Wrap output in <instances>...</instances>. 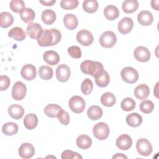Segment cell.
Returning <instances> with one entry per match:
<instances>
[{
	"mask_svg": "<svg viewBox=\"0 0 159 159\" xmlns=\"http://www.w3.org/2000/svg\"><path fill=\"white\" fill-rule=\"evenodd\" d=\"M57 118L60 123H61L64 125H66L69 124L70 117L68 113L63 109L58 113L57 116Z\"/></svg>",
	"mask_w": 159,
	"mask_h": 159,
	"instance_id": "44",
	"label": "cell"
},
{
	"mask_svg": "<svg viewBox=\"0 0 159 159\" xmlns=\"http://www.w3.org/2000/svg\"><path fill=\"white\" fill-rule=\"evenodd\" d=\"M27 88L20 81H17L12 89V97L16 101H20L24 99L26 94Z\"/></svg>",
	"mask_w": 159,
	"mask_h": 159,
	"instance_id": "8",
	"label": "cell"
},
{
	"mask_svg": "<svg viewBox=\"0 0 159 159\" xmlns=\"http://www.w3.org/2000/svg\"><path fill=\"white\" fill-rule=\"evenodd\" d=\"M136 106L135 101L131 98H124L120 103V107L124 111L129 112L135 109Z\"/></svg>",
	"mask_w": 159,
	"mask_h": 159,
	"instance_id": "38",
	"label": "cell"
},
{
	"mask_svg": "<svg viewBox=\"0 0 159 159\" xmlns=\"http://www.w3.org/2000/svg\"><path fill=\"white\" fill-rule=\"evenodd\" d=\"M63 23L67 29L70 30H74L77 27L78 21L76 16L74 14H66L63 17Z\"/></svg>",
	"mask_w": 159,
	"mask_h": 159,
	"instance_id": "21",
	"label": "cell"
},
{
	"mask_svg": "<svg viewBox=\"0 0 159 159\" xmlns=\"http://www.w3.org/2000/svg\"><path fill=\"white\" fill-rule=\"evenodd\" d=\"M61 39V32L57 29H45L37 39L38 44L41 47L53 46L57 44Z\"/></svg>",
	"mask_w": 159,
	"mask_h": 159,
	"instance_id": "1",
	"label": "cell"
},
{
	"mask_svg": "<svg viewBox=\"0 0 159 159\" xmlns=\"http://www.w3.org/2000/svg\"><path fill=\"white\" fill-rule=\"evenodd\" d=\"M42 26L38 23H30L26 29L29 37L32 39H38L43 32Z\"/></svg>",
	"mask_w": 159,
	"mask_h": 159,
	"instance_id": "13",
	"label": "cell"
},
{
	"mask_svg": "<svg viewBox=\"0 0 159 159\" xmlns=\"http://www.w3.org/2000/svg\"><path fill=\"white\" fill-rule=\"evenodd\" d=\"M20 75L25 80H32L36 77V68L32 64H26L22 66L20 71Z\"/></svg>",
	"mask_w": 159,
	"mask_h": 159,
	"instance_id": "15",
	"label": "cell"
},
{
	"mask_svg": "<svg viewBox=\"0 0 159 159\" xmlns=\"http://www.w3.org/2000/svg\"><path fill=\"white\" fill-rule=\"evenodd\" d=\"M62 110V108L56 104H48L44 108L45 114L51 118L57 117L58 113Z\"/></svg>",
	"mask_w": 159,
	"mask_h": 159,
	"instance_id": "26",
	"label": "cell"
},
{
	"mask_svg": "<svg viewBox=\"0 0 159 159\" xmlns=\"http://www.w3.org/2000/svg\"><path fill=\"white\" fill-rule=\"evenodd\" d=\"M18 125L12 122H9L4 124L2 127V132L6 135H14L18 132Z\"/></svg>",
	"mask_w": 159,
	"mask_h": 159,
	"instance_id": "32",
	"label": "cell"
},
{
	"mask_svg": "<svg viewBox=\"0 0 159 159\" xmlns=\"http://www.w3.org/2000/svg\"><path fill=\"white\" fill-rule=\"evenodd\" d=\"M85 105L84 99L80 96H73L68 101L70 109L76 114L81 113L85 108Z\"/></svg>",
	"mask_w": 159,
	"mask_h": 159,
	"instance_id": "6",
	"label": "cell"
},
{
	"mask_svg": "<svg viewBox=\"0 0 159 159\" xmlns=\"http://www.w3.org/2000/svg\"><path fill=\"white\" fill-rule=\"evenodd\" d=\"M71 75V70L69 66L65 64H61L58 65L56 70V77L58 81L60 82L67 81Z\"/></svg>",
	"mask_w": 159,
	"mask_h": 159,
	"instance_id": "10",
	"label": "cell"
},
{
	"mask_svg": "<svg viewBox=\"0 0 159 159\" xmlns=\"http://www.w3.org/2000/svg\"><path fill=\"white\" fill-rule=\"evenodd\" d=\"M137 152L142 156H148L152 152L153 148L151 143L146 139H140L136 143Z\"/></svg>",
	"mask_w": 159,
	"mask_h": 159,
	"instance_id": "7",
	"label": "cell"
},
{
	"mask_svg": "<svg viewBox=\"0 0 159 159\" xmlns=\"http://www.w3.org/2000/svg\"><path fill=\"white\" fill-rule=\"evenodd\" d=\"M9 116L14 119H19L22 117L24 114V107L19 104H12L7 109Z\"/></svg>",
	"mask_w": 159,
	"mask_h": 159,
	"instance_id": "18",
	"label": "cell"
},
{
	"mask_svg": "<svg viewBox=\"0 0 159 159\" xmlns=\"http://www.w3.org/2000/svg\"><path fill=\"white\" fill-rule=\"evenodd\" d=\"M137 20L140 24L143 26H148L152 24L153 21L152 14L148 11H142L137 16Z\"/></svg>",
	"mask_w": 159,
	"mask_h": 159,
	"instance_id": "17",
	"label": "cell"
},
{
	"mask_svg": "<svg viewBox=\"0 0 159 159\" xmlns=\"http://www.w3.org/2000/svg\"><path fill=\"white\" fill-rule=\"evenodd\" d=\"M112 158H127V157L124 155L123 153H116L112 157Z\"/></svg>",
	"mask_w": 159,
	"mask_h": 159,
	"instance_id": "49",
	"label": "cell"
},
{
	"mask_svg": "<svg viewBox=\"0 0 159 159\" xmlns=\"http://www.w3.org/2000/svg\"><path fill=\"white\" fill-rule=\"evenodd\" d=\"M116 144L118 148L122 150H127L132 145V140L129 135L122 134L116 139Z\"/></svg>",
	"mask_w": 159,
	"mask_h": 159,
	"instance_id": "16",
	"label": "cell"
},
{
	"mask_svg": "<svg viewBox=\"0 0 159 159\" xmlns=\"http://www.w3.org/2000/svg\"><path fill=\"white\" fill-rule=\"evenodd\" d=\"M140 109L145 114L151 113L154 109V104L152 101L143 100L140 104Z\"/></svg>",
	"mask_w": 159,
	"mask_h": 159,
	"instance_id": "40",
	"label": "cell"
},
{
	"mask_svg": "<svg viewBox=\"0 0 159 159\" xmlns=\"http://www.w3.org/2000/svg\"><path fill=\"white\" fill-rule=\"evenodd\" d=\"M116 101V98L114 94L110 92L104 93L101 97V102L102 105L106 107L113 106Z\"/></svg>",
	"mask_w": 159,
	"mask_h": 159,
	"instance_id": "34",
	"label": "cell"
},
{
	"mask_svg": "<svg viewBox=\"0 0 159 159\" xmlns=\"http://www.w3.org/2000/svg\"><path fill=\"white\" fill-rule=\"evenodd\" d=\"M20 17L23 22L31 23L35 19V13L32 9L26 7L20 13Z\"/></svg>",
	"mask_w": 159,
	"mask_h": 159,
	"instance_id": "35",
	"label": "cell"
},
{
	"mask_svg": "<svg viewBox=\"0 0 159 159\" xmlns=\"http://www.w3.org/2000/svg\"><path fill=\"white\" fill-rule=\"evenodd\" d=\"M41 19L45 24L51 25L56 20V14L52 9H46L42 12Z\"/></svg>",
	"mask_w": 159,
	"mask_h": 159,
	"instance_id": "29",
	"label": "cell"
},
{
	"mask_svg": "<svg viewBox=\"0 0 159 159\" xmlns=\"http://www.w3.org/2000/svg\"><path fill=\"white\" fill-rule=\"evenodd\" d=\"M35 154L34 146L29 143H24L19 148V156L24 159L32 158Z\"/></svg>",
	"mask_w": 159,
	"mask_h": 159,
	"instance_id": "14",
	"label": "cell"
},
{
	"mask_svg": "<svg viewBox=\"0 0 159 159\" xmlns=\"http://www.w3.org/2000/svg\"><path fill=\"white\" fill-rule=\"evenodd\" d=\"M120 76L122 79L125 83L129 84L136 83L139 79V73L137 71L131 66L124 68L121 70Z\"/></svg>",
	"mask_w": 159,
	"mask_h": 159,
	"instance_id": "4",
	"label": "cell"
},
{
	"mask_svg": "<svg viewBox=\"0 0 159 159\" xmlns=\"http://www.w3.org/2000/svg\"><path fill=\"white\" fill-rule=\"evenodd\" d=\"M8 36L17 41H22L25 39L26 34L21 27H14L9 31Z\"/></svg>",
	"mask_w": 159,
	"mask_h": 159,
	"instance_id": "24",
	"label": "cell"
},
{
	"mask_svg": "<svg viewBox=\"0 0 159 159\" xmlns=\"http://www.w3.org/2000/svg\"><path fill=\"white\" fill-rule=\"evenodd\" d=\"M77 41L82 45L89 46L93 42L94 37L93 34L86 29L80 30L76 34Z\"/></svg>",
	"mask_w": 159,
	"mask_h": 159,
	"instance_id": "9",
	"label": "cell"
},
{
	"mask_svg": "<svg viewBox=\"0 0 159 159\" xmlns=\"http://www.w3.org/2000/svg\"><path fill=\"white\" fill-rule=\"evenodd\" d=\"M150 94V88L145 84H140L138 85L134 89L135 96L140 100L146 99Z\"/></svg>",
	"mask_w": 159,
	"mask_h": 159,
	"instance_id": "19",
	"label": "cell"
},
{
	"mask_svg": "<svg viewBox=\"0 0 159 159\" xmlns=\"http://www.w3.org/2000/svg\"><path fill=\"white\" fill-rule=\"evenodd\" d=\"M94 136L99 140L106 139L109 135V128L108 125L103 122H99L94 125L93 128Z\"/></svg>",
	"mask_w": 159,
	"mask_h": 159,
	"instance_id": "3",
	"label": "cell"
},
{
	"mask_svg": "<svg viewBox=\"0 0 159 159\" xmlns=\"http://www.w3.org/2000/svg\"><path fill=\"white\" fill-rule=\"evenodd\" d=\"M38 123V118L35 114L30 113L25 116L24 119V124L25 128L29 130L34 129Z\"/></svg>",
	"mask_w": 159,
	"mask_h": 159,
	"instance_id": "30",
	"label": "cell"
},
{
	"mask_svg": "<svg viewBox=\"0 0 159 159\" xmlns=\"http://www.w3.org/2000/svg\"><path fill=\"white\" fill-rule=\"evenodd\" d=\"M142 120L143 119L142 116L136 112L129 114L126 117L127 124L132 127H136L139 126L142 124Z\"/></svg>",
	"mask_w": 159,
	"mask_h": 159,
	"instance_id": "22",
	"label": "cell"
},
{
	"mask_svg": "<svg viewBox=\"0 0 159 159\" xmlns=\"http://www.w3.org/2000/svg\"><path fill=\"white\" fill-rule=\"evenodd\" d=\"M61 157L62 159H67V158H81L82 159L83 157L81 156L79 153L73 152L70 150H64L61 155Z\"/></svg>",
	"mask_w": 159,
	"mask_h": 159,
	"instance_id": "45",
	"label": "cell"
},
{
	"mask_svg": "<svg viewBox=\"0 0 159 159\" xmlns=\"http://www.w3.org/2000/svg\"><path fill=\"white\" fill-rule=\"evenodd\" d=\"M93 88V84L92 81L89 78H86L83 80L81 84V90L82 93L85 95L89 94Z\"/></svg>",
	"mask_w": 159,
	"mask_h": 159,
	"instance_id": "41",
	"label": "cell"
},
{
	"mask_svg": "<svg viewBox=\"0 0 159 159\" xmlns=\"http://www.w3.org/2000/svg\"><path fill=\"white\" fill-rule=\"evenodd\" d=\"M94 78L96 84H97V86L101 88L107 86L110 81L109 75L105 70H104L101 73L94 77Z\"/></svg>",
	"mask_w": 159,
	"mask_h": 159,
	"instance_id": "31",
	"label": "cell"
},
{
	"mask_svg": "<svg viewBox=\"0 0 159 159\" xmlns=\"http://www.w3.org/2000/svg\"><path fill=\"white\" fill-rule=\"evenodd\" d=\"M134 27V22L131 18L125 17L122 18L118 23L117 29L122 34H127L131 32Z\"/></svg>",
	"mask_w": 159,
	"mask_h": 159,
	"instance_id": "12",
	"label": "cell"
},
{
	"mask_svg": "<svg viewBox=\"0 0 159 159\" xmlns=\"http://www.w3.org/2000/svg\"><path fill=\"white\" fill-rule=\"evenodd\" d=\"M10 85V80L7 76L1 75L0 76V89L1 91L7 89Z\"/></svg>",
	"mask_w": 159,
	"mask_h": 159,
	"instance_id": "46",
	"label": "cell"
},
{
	"mask_svg": "<svg viewBox=\"0 0 159 159\" xmlns=\"http://www.w3.org/2000/svg\"><path fill=\"white\" fill-rule=\"evenodd\" d=\"M39 2L43 6H53L56 0H48V1H39Z\"/></svg>",
	"mask_w": 159,
	"mask_h": 159,
	"instance_id": "47",
	"label": "cell"
},
{
	"mask_svg": "<svg viewBox=\"0 0 159 159\" xmlns=\"http://www.w3.org/2000/svg\"><path fill=\"white\" fill-rule=\"evenodd\" d=\"M43 60L50 65H55L60 61L59 55L53 50L46 51L43 55Z\"/></svg>",
	"mask_w": 159,
	"mask_h": 159,
	"instance_id": "20",
	"label": "cell"
},
{
	"mask_svg": "<svg viewBox=\"0 0 159 159\" xmlns=\"http://www.w3.org/2000/svg\"><path fill=\"white\" fill-rule=\"evenodd\" d=\"M25 3L22 0H12L10 2V9L16 13H20L25 7Z\"/></svg>",
	"mask_w": 159,
	"mask_h": 159,
	"instance_id": "39",
	"label": "cell"
},
{
	"mask_svg": "<svg viewBox=\"0 0 159 159\" xmlns=\"http://www.w3.org/2000/svg\"><path fill=\"white\" fill-rule=\"evenodd\" d=\"M158 0H153L151 2V5L153 9H154L156 11H158Z\"/></svg>",
	"mask_w": 159,
	"mask_h": 159,
	"instance_id": "48",
	"label": "cell"
},
{
	"mask_svg": "<svg viewBox=\"0 0 159 159\" xmlns=\"http://www.w3.org/2000/svg\"><path fill=\"white\" fill-rule=\"evenodd\" d=\"M116 42L117 37L116 34L111 30L103 32L99 38L100 45L106 48L112 47L116 44Z\"/></svg>",
	"mask_w": 159,
	"mask_h": 159,
	"instance_id": "5",
	"label": "cell"
},
{
	"mask_svg": "<svg viewBox=\"0 0 159 159\" xmlns=\"http://www.w3.org/2000/svg\"><path fill=\"white\" fill-rule=\"evenodd\" d=\"M134 57L137 61L141 62L148 61L151 57L150 52L147 48L143 46H139L135 48L134 52Z\"/></svg>",
	"mask_w": 159,
	"mask_h": 159,
	"instance_id": "11",
	"label": "cell"
},
{
	"mask_svg": "<svg viewBox=\"0 0 159 159\" xmlns=\"http://www.w3.org/2000/svg\"><path fill=\"white\" fill-rule=\"evenodd\" d=\"M139 7V2L137 0H126L123 2L122 8L123 11L127 14L135 12Z\"/></svg>",
	"mask_w": 159,
	"mask_h": 159,
	"instance_id": "25",
	"label": "cell"
},
{
	"mask_svg": "<svg viewBox=\"0 0 159 159\" xmlns=\"http://www.w3.org/2000/svg\"><path fill=\"white\" fill-rule=\"evenodd\" d=\"M78 3V0H62L60 2V6L65 10H71L77 7Z\"/></svg>",
	"mask_w": 159,
	"mask_h": 159,
	"instance_id": "42",
	"label": "cell"
},
{
	"mask_svg": "<svg viewBox=\"0 0 159 159\" xmlns=\"http://www.w3.org/2000/svg\"><path fill=\"white\" fill-rule=\"evenodd\" d=\"M76 143L80 148L86 150L91 147L92 144V140L88 135L83 134L78 137Z\"/></svg>",
	"mask_w": 159,
	"mask_h": 159,
	"instance_id": "28",
	"label": "cell"
},
{
	"mask_svg": "<svg viewBox=\"0 0 159 159\" xmlns=\"http://www.w3.org/2000/svg\"><path fill=\"white\" fill-rule=\"evenodd\" d=\"M14 22V17L11 14L7 12H2L0 14V25L2 28L11 26Z\"/></svg>",
	"mask_w": 159,
	"mask_h": 159,
	"instance_id": "33",
	"label": "cell"
},
{
	"mask_svg": "<svg viewBox=\"0 0 159 159\" xmlns=\"http://www.w3.org/2000/svg\"><path fill=\"white\" fill-rule=\"evenodd\" d=\"M53 69L48 65L41 66L39 69V75L40 77L44 80H48L53 77Z\"/></svg>",
	"mask_w": 159,
	"mask_h": 159,
	"instance_id": "36",
	"label": "cell"
},
{
	"mask_svg": "<svg viewBox=\"0 0 159 159\" xmlns=\"http://www.w3.org/2000/svg\"><path fill=\"white\" fill-rule=\"evenodd\" d=\"M67 51L68 54L73 58H80L81 57V50L78 46H71L68 48Z\"/></svg>",
	"mask_w": 159,
	"mask_h": 159,
	"instance_id": "43",
	"label": "cell"
},
{
	"mask_svg": "<svg viewBox=\"0 0 159 159\" xmlns=\"http://www.w3.org/2000/svg\"><path fill=\"white\" fill-rule=\"evenodd\" d=\"M80 69L83 73L93 77H96L104 70L101 63L89 60H84L81 63Z\"/></svg>",
	"mask_w": 159,
	"mask_h": 159,
	"instance_id": "2",
	"label": "cell"
},
{
	"mask_svg": "<svg viewBox=\"0 0 159 159\" xmlns=\"http://www.w3.org/2000/svg\"><path fill=\"white\" fill-rule=\"evenodd\" d=\"M87 115L91 120H96L102 117V110L99 106L93 105L88 108L87 111Z\"/></svg>",
	"mask_w": 159,
	"mask_h": 159,
	"instance_id": "27",
	"label": "cell"
},
{
	"mask_svg": "<svg viewBox=\"0 0 159 159\" xmlns=\"http://www.w3.org/2000/svg\"><path fill=\"white\" fill-rule=\"evenodd\" d=\"M83 8L88 13H94L98 9V2L96 0H85L83 2Z\"/></svg>",
	"mask_w": 159,
	"mask_h": 159,
	"instance_id": "37",
	"label": "cell"
},
{
	"mask_svg": "<svg viewBox=\"0 0 159 159\" xmlns=\"http://www.w3.org/2000/svg\"><path fill=\"white\" fill-rule=\"evenodd\" d=\"M104 15L107 20H113L119 17V11L116 6L109 5L104 8Z\"/></svg>",
	"mask_w": 159,
	"mask_h": 159,
	"instance_id": "23",
	"label": "cell"
}]
</instances>
